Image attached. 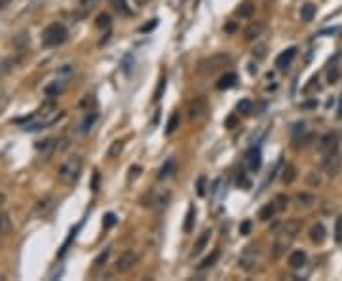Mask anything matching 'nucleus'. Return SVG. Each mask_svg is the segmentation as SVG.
Instances as JSON below:
<instances>
[{
  "instance_id": "obj_1",
  "label": "nucleus",
  "mask_w": 342,
  "mask_h": 281,
  "mask_svg": "<svg viewBox=\"0 0 342 281\" xmlns=\"http://www.w3.org/2000/svg\"><path fill=\"white\" fill-rule=\"evenodd\" d=\"M61 118V112L55 108L53 103H46L44 107L40 108L36 114L29 116V120L25 122V128L23 130L27 131H34L40 130V128H46V126H51L53 122H57Z\"/></svg>"
},
{
  "instance_id": "obj_2",
  "label": "nucleus",
  "mask_w": 342,
  "mask_h": 281,
  "mask_svg": "<svg viewBox=\"0 0 342 281\" xmlns=\"http://www.w3.org/2000/svg\"><path fill=\"white\" fill-rule=\"evenodd\" d=\"M82 167H84V160H82V156H78V154H74V156H70L67 158L63 164H61V167H59V181L63 182V184H74L78 179H80V175H82Z\"/></svg>"
},
{
  "instance_id": "obj_3",
  "label": "nucleus",
  "mask_w": 342,
  "mask_h": 281,
  "mask_svg": "<svg viewBox=\"0 0 342 281\" xmlns=\"http://www.w3.org/2000/svg\"><path fill=\"white\" fill-rule=\"evenodd\" d=\"M298 230H300V224H298L296 220H289V222L283 224V228L279 230L277 239H276V243H274V257H279V255L291 245V241H293V239L296 238V234H298Z\"/></svg>"
},
{
  "instance_id": "obj_4",
  "label": "nucleus",
  "mask_w": 342,
  "mask_h": 281,
  "mask_svg": "<svg viewBox=\"0 0 342 281\" xmlns=\"http://www.w3.org/2000/svg\"><path fill=\"white\" fill-rule=\"evenodd\" d=\"M68 31L63 23H51L48 25L42 33V44L46 48H55V46H61V44L67 40Z\"/></svg>"
},
{
  "instance_id": "obj_5",
  "label": "nucleus",
  "mask_w": 342,
  "mask_h": 281,
  "mask_svg": "<svg viewBox=\"0 0 342 281\" xmlns=\"http://www.w3.org/2000/svg\"><path fill=\"white\" fill-rule=\"evenodd\" d=\"M228 63H230V55H227V53H215V55L207 57L204 61H200L198 70H200L202 74H211V72H215V70L227 66Z\"/></svg>"
},
{
  "instance_id": "obj_6",
  "label": "nucleus",
  "mask_w": 342,
  "mask_h": 281,
  "mask_svg": "<svg viewBox=\"0 0 342 281\" xmlns=\"http://www.w3.org/2000/svg\"><path fill=\"white\" fill-rule=\"evenodd\" d=\"M240 268H244L245 272H251L255 270V266L259 264V249L255 245H249L244 249V253L240 255V260H238Z\"/></svg>"
},
{
  "instance_id": "obj_7",
  "label": "nucleus",
  "mask_w": 342,
  "mask_h": 281,
  "mask_svg": "<svg viewBox=\"0 0 342 281\" xmlns=\"http://www.w3.org/2000/svg\"><path fill=\"white\" fill-rule=\"evenodd\" d=\"M137 257L135 251H124L118 260H116V272H120V274H128L130 270H133V266L137 264Z\"/></svg>"
},
{
  "instance_id": "obj_8",
  "label": "nucleus",
  "mask_w": 342,
  "mask_h": 281,
  "mask_svg": "<svg viewBox=\"0 0 342 281\" xmlns=\"http://www.w3.org/2000/svg\"><path fill=\"white\" fill-rule=\"evenodd\" d=\"M323 165H325V173L329 175V177H337L342 169V154L339 150L327 154Z\"/></svg>"
},
{
  "instance_id": "obj_9",
  "label": "nucleus",
  "mask_w": 342,
  "mask_h": 281,
  "mask_svg": "<svg viewBox=\"0 0 342 281\" xmlns=\"http://www.w3.org/2000/svg\"><path fill=\"white\" fill-rule=\"evenodd\" d=\"M319 150H321L323 156H327V154H331V152L339 150V135H337L335 131L325 133V135L321 137V141H319Z\"/></svg>"
},
{
  "instance_id": "obj_10",
  "label": "nucleus",
  "mask_w": 342,
  "mask_h": 281,
  "mask_svg": "<svg viewBox=\"0 0 342 281\" xmlns=\"http://www.w3.org/2000/svg\"><path fill=\"white\" fill-rule=\"evenodd\" d=\"M169 201H171V192L163 188V190H158V192H154V194H152L150 207H152L154 211H163V209L169 205Z\"/></svg>"
},
{
  "instance_id": "obj_11",
  "label": "nucleus",
  "mask_w": 342,
  "mask_h": 281,
  "mask_svg": "<svg viewBox=\"0 0 342 281\" xmlns=\"http://www.w3.org/2000/svg\"><path fill=\"white\" fill-rule=\"evenodd\" d=\"M205 112H207V105H205V101L202 99V97L194 99V101L188 105V118H190L192 122H198Z\"/></svg>"
},
{
  "instance_id": "obj_12",
  "label": "nucleus",
  "mask_w": 342,
  "mask_h": 281,
  "mask_svg": "<svg viewBox=\"0 0 342 281\" xmlns=\"http://www.w3.org/2000/svg\"><path fill=\"white\" fill-rule=\"evenodd\" d=\"M295 57H296V48L295 46H291V48H287L285 51H281V53L276 57V66L281 68V70H285L287 66L293 63Z\"/></svg>"
},
{
  "instance_id": "obj_13",
  "label": "nucleus",
  "mask_w": 342,
  "mask_h": 281,
  "mask_svg": "<svg viewBox=\"0 0 342 281\" xmlns=\"http://www.w3.org/2000/svg\"><path fill=\"white\" fill-rule=\"evenodd\" d=\"M53 209V198H49V196H46L42 199H38L36 203H34V209H33V215L38 216V218H42L46 216L49 211Z\"/></svg>"
},
{
  "instance_id": "obj_14",
  "label": "nucleus",
  "mask_w": 342,
  "mask_h": 281,
  "mask_svg": "<svg viewBox=\"0 0 342 281\" xmlns=\"http://www.w3.org/2000/svg\"><path fill=\"white\" fill-rule=\"evenodd\" d=\"M306 260H308L306 253H304L302 249H296V251H293V253L289 255L287 264H289V268H293V270H300V268H304Z\"/></svg>"
},
{
  "instance_id": "obj_15",
  "label": "nucleus",
  "mask_w": 342,
  "mask_h": 281,
  "mask_svg": "<svg viewBox=\"0 0 342 281\" xmlns=\"http://www.w3.org/2000/svg\"><path fill=\"white\" fill-rule=\"evenodd\" d=\"M310 239H312V243H316V245H321V243L327 239V230H325V226H323L321 222H316V224L310 228Z\"/></svg>"
},
{
  "instance_id": "obj_16",
  "label": "nucleus",
  "mask_w": 342,
  "mask_h": 281,
  "mask_svg": "<svg viewBox=\"0 0 342 281\" xmlns=\"http://www.w3.org/2000/svg\"><path fill=\"white\" fill-rule=\"evenodd\" d=\"M245 164H247V167H249L251 171H259V167L262 164V160H261V149H251L247 152V156H245Z\"/></svg>"
},
{
  "instance_id": "obj_17",
  "label": "nucleus",
  "mask_w": 342,
  "mask_h": 281,
  "mask_svg": "<svg viewBox=\"0 0 342 281\" xmlns=\"http://www.w3.org/2000/svg\"><path fill=\"white\" fill-rule=\"evenodd\" d=\"M295 203H296V207H298V209H308V207H312V205L316 203V198H314V194L300 192V194H296Z\"/></svg>"
},
{
  "instance_id": "obj_18",
  "label": "nucleus",
  "mask_w": 342,
  "mask_h": 281,
  "mask_svg": "<svg viewBox=\"0 0 342 281\" xmlns=\"http://www.w3.org/2000/svg\"><path fill=\"white\" fill-rule=\"evenodd\" d=\"M211 234H213L211 230H204V232H202V236L196 239V243H194V247H192V255H200V253L204 251L205 245H207L209 239H211Z\"/></svg>"
},
{
  "instance_id": "obj_19",
  "label": "nucleus",
  "mask_w": 342,
  "mask_h": 281,
  "mask_svg": "<svg viewBox=\"0 0 342 281\" xmlns=\"http://www.w3.org/2000/svg\"><path fill=\"white\" fill-rule=\"evenodd\" d=\"M109 2H111L113 10L118 16H122V17H130V16H131V8L128 6L126 0H109Z\"/></svg>"
},
{
  "instance_id": "obj_20",
  "label": "nucleus",
  "mask_w": 342,
  "mask_h": 281,
  "mask_svg": "<svg viewBox=\"0 0 342 281\" xmlns=\"http://www.w3.org/2000/svg\"><path fill=\"white\" fill-rule=\"evenodd\" d=\"M264 31V25L259 21L251 23L249 27L245 29V33H244V36H245V40H255V38H259L261 36V33Z\"/></svg>"
},
{
  "instance_id": "obj_21",
  "label": "nucleus",
  "mask_w": 342,
  "mask_h": 281,
  "mask_svg": "<svg viewBox=\"0 0 342 281\" xmlns=\"http://www.w3.org/2000/svg\"><path fill=\"white\" fill-rule=\"evenodd\" d=\"M279 209H277V205H276V201H270V203H266L261 211H259V218L262 220V222H266V220H270L274 218V215L277 213Z\"/></svg>"
},
{
  "instance_id": "obj_22",
  "label": "nucleus",
  "mask_w": 342,
  "mask_h": 281,
  "mask_svg": "<svg viewBox=\"0 0 342 281\" xmlns=\"http://www.w3.org/2000/svg\"><path fill=\"white\" fill-rule=\"evenodd\" d=\"M65 86H67V82L61 80V78H57L53 84H49V86L46 87V95L48 97H57V95H61V91L65 89Z\"/></svg>"
},
{
  "instance_id": "obj_23",
  "label": "nucleus",
  "mask_w": 342,
  "mask_h": 281,
  "mask_svg": "<svg viewBox=\"0 0 342 281\" xmlns=\"http://www.w3.org/2000/svg\"><path fill=\"white\" fill-rule=\"evenodd\" d=\"M316 17V4H304L302 8H300V19L304 23H310L312 19Z\"/></svg>"
},
{
  "instance_id": "obj_24",
  "label": "nucleus",
  "mask_w": 342,
  "mask_h": 281,
  "mask_svg": "<svg viewBox=\"0 0 342 281\" xmlns=\"http://www.w3.org/2000/svg\"><path fill=\"white\" fill-rule=\"evenodd\" d=\"M236 82H238V76H236L234 72H228V74H225V76L217 82V89H228V87H234L236 86Z\"/></svg>"
},
{
  "instance_id": "obj_25",
  "label": "nucleus",
  "mask_w": 342,
  "mask_h": 281,
  "mask_svg": "<svg viewBox=\"0 0 342 281\" xmlns=\"http://www.w3.org/2000/svg\"><path fill=\"white\" fill-rule=\"evenodd\" d=\"M194 218H196V209H194V205H190L188 211H186V216H184V226H182V230H184L186 234L192 232V228H194Z\"/></svg>"
},
{
  "instance_id": "obj_26",
  "label": "nucleus",
  "mask_w": 342,
  "mask_h": 281,
  "mask_svg": "<svg viewBox=\"0 0 342 281\" xmlns=\"http://www.w3.org/2000/svg\"><path fill=\"white\" fill-rule=\"evenodd\" d=\"M36 150L42 152V156H49L51 152L55 150V141L53 139H46V141H40L36 145Z\"/></svg>"
},
{
  "instance_id": "obj_27",
  "label": "nucleus",
  "mask_w": 342,
  "mask_h": 281,
  "mask_svg": "<svg viewBox=\"0 0 342 281\" xmlns=\"http://www.w3.org/2000/svg\"><path fill=\"white\" fill-rule=\"evenodd\" d=\"M173 173H175V162H173V160H167V162L162 165V169H160L158 179H167V177H171Z\"/></svg>"
},
{
  "instance_id": "obj_28",
  "label": "nucleus",
  "mask_w": 342,
  "mask_h": 281,
  "mask_svg": "<svg viewBox=\"0 0 342 281\" xmlns=\"http://www.w3.org/2000/svg\"><path fill=\"white\" fill-rule=\"evenodd\" d=\"M255 14V4L253 2H244V4H240V8H238V16L240 17H251Z\"/></svg>"
},
{
  "instance_id": "obj_29",
  "label": "nucleus",
  "mask_w": 342,
  "mask_h": 281,
  "mask_svg": "<svg viewBox=\"0 0 342 281\" xmlns=\"http://www.w3.org/2000/svg\"><path fill=\"white\" fill-rule=\"evenodd\" d=\"M10 230H12V220H10V216L6 215V213H0V238L6 236V234H10Z\"/></svg>"
},
{
  "instance_id": "obj_30",
  "label": "nucleus",
  "mask_w": 342,
  "mask_h": 281,
  "mask_svg": "<svg viewBox=\"0 0 342 281\" xmlns=\"http://www.w3.org/2000/svg\"><path fill=\"white\" fill-rule=\"evenodd\" d=\"M217 259H219V251H213L209 257H205L200 264H198V270H205V268H211L215 262H217Z\"/></svg>"
},
{
  "instance_id": "obj_31",
  "label": "nucleus",
  "mask_w": 342,
  "mask_h": 281,
  "mask_svg": "<svg viewBox=\"0 0 342 281\" xmlns=\"http://www.w3.org/2000/svg\"><path fill=\"white\" fill-rule=\"evenodd\" d=\"M296 179V169L293 165H287L285 169H283V175H281V181L285 182V184H291L293 181Z\"/></svg>"
},
{
  "instance_id": "obj_32",
  "label": "nucleus",
  "mask_w": 342,
  "mask_h": 281,
  "mask_svg": "<svg viewBox=\"0 0 342 281\" xmlns=\"http://www.w3.org/2000/svg\"><path fill=\"white\" fill-rule=\"evenodd\" d=\"M72 74H74V66L72 65H63L57 70V78H61V80H65V82H67Z\"/></svg>"
},
{
  "instance_id": "obj_33",
  "label": "nucleus",
  "mask_w": 342,
  "mask_h": 281,
  "mask_svg": "<svg viewBox=\"0 0 342 281\" xmlns=\"http://www.w3.org/2000/svg\"><path fill=\"white\" fill-rule=\"evenodd\" d=\"M179 128V114L175 112V114H171V118H169V122H167V126H165V135H171L173 131Z\"/></svg>"
},
{
  "instance_id": "obj_34",
  "label": "nucleus",
  "mask_w": 342,
  "mask_h": 281,
  "mask_svg": "<svg viewBox=\"0 0 342 281\" xmlns=\"http://www.w3.org/2000/svg\"><path fill=\"white\" fill-rule=\"evenodd\" d=\"M339 76H341V68L335 65V59H333V63H331V68H329V74H327V80H329L331 84H335V82L339 80Z\"/></svg>"
},
{
  "instance_id": "obj_35",
  "label": "nucleus",
  "mask_w": 342,
  "mask_h": 281,
  "mask_svg": "<svg viewBox=\"0 0 342 281\" xmlns=\"http://www.w3.org/2000/svg\"><path fill=\"white\" fill-rule=\"evenodd\" d=\"M97 29H111V16L109 14H101V16H97Z\"/></svg>"
},
{
  "instance_id": "obj_36",
  "label": "nucleus",
  "mask_w": 342,
  "mask_h": 281,
  "mask_svg": "<svg viewBox=\"0 0 342 281\" xmlns=\"http://www.w3.org/2000/svg\"><path fill=\"white\" fill-rule=\"evenodd\" d=\"M97 4H99V0H80V10H82V14H90Z\"/></svg>"
},
{
  "instance_id": "obj_37",
  "label": "nucleus",
  "mask_w": 342,
  "mask_h": 281,
  "mask_svg": "<svg viewBox=\"0 0 342 281\" xmlns=\"http://www.w3.org/2000/svg\"><path fill=\"white\" fill-rule=\"evenodd\" d=\"M122 149H124V143L122 141H114L111 145V149H109V158H118Z\"/></svg>"
},
{
  "instance_id": "obj_38",
  "label": "nucleus",
  "mask_w": 342,
  "mask_h": 281,
  "mask_svg": "<svg viewBox=\"0 0 342 281\" xmlns=\"http://www.w3.org/2000/svg\"><path fill=\"white\" fill-rule=\"evenodd\" d=\"M238 112H242V114H251L253 112V103H251L249 99H244V101H240L238 103Z\"/></svg>"
},
{
  "instance_id": "obj_39",
  "label": "nucleus",
  "mask_w": 342,
  "mask_h": 281,
  "mask_svg": "<svg viewBox=\"0 0 342 281\" xmlns=\"http://www.w3.org/2000/svg\"><path fill=\"white\" fill-rule=\"evenodd\" d=\"M253 57H257V59H264V57H266V46H264V44L255 46V48H253Z\"/></svg>"
},
{
  "instance_id": "obj_40",
  "label": "nucleus",
  "mask_w": 342,
  "mask_h": 281,
  "mask_svg": "<svg viewBox=\"0 0 342 281\" xmlns=\"http://www.w3.org/2000/svg\"><path fill=\"white\" fill-rule=\"evenodd\" d=\"M95 120H97V114H95V112H90V116H86V120L82 122V131H90V128L93 126Z\"/></svg>"
},
{
  "instance_id": "obj_41",
  "label": "nucleus",
  "mask_w": 342,
  "mask_h": 281,
  "mask_svg": "<svg viewBox=\"0 0 342 281\" xmlns=\"http://www.w3.org/2000/svg\"><path fill=\"white\" fill-rule=\"evenodd\" d=\"M114 224H116V216H114L113 213H107L105 218H103V228L109 230V228H113Z\"/></svg>"
},
{
  "instance_id": "obj_42",
  "label": "nucleus",
  "mask_w": 342,
  "mask_h": 281,
  "mask_svg": "<svg viewBox=\"0 0 342 281\" xmlns=\"http://www.w3.org/2000/svg\"><path fill=\"white\" fill-rule=\"evenodd\" d=\"M335 239H337V243H342V216L337 218V226H335Z\"/></svg>"
},
{
  "instance_id": "obj_43",
  "label": "nucleus",
  "mask_w": 342,
  "mask_h": 281,
  "mask_svg": "<svg viewBox=\"0 0 342 281\" xmlns=\"http://www.w3.org/2000/svg\"><path fill=\"white\" fill-rule=\"evenodd\" d=\"M109 255H111V249H105V251H103V253H101V255L95 259V262H93V264H95V266H103V264L107 262V259H109Z\"/></svg>"
},
{
  "instance_id": "obj_44",
  "label": "nucleus",
  "mask_w": 342,
  "mask_h": 281,
  "mask_svg": "<svg viewBox=\"0 0 342 281\" xmlns=\"http://www.w3.org/2000/svg\"><path fill=\"white\" fill-rule=\"evenodd\" d=\"M251 226H253V222H251V220H244V222L240 224V234H242V236H249Z\"/></svg>"
},
{
  "instance_id": "obj_45",
  "label": "nucleus",
  "mask_w": 342,
  "mask_h": 281,
  "mask_svg": "<svg viewBox=\"0 0 342 281\" xmlns=\"http://www.w3.org/2000/svg\"><path fill=\"white\" fill-rule=\"evenodd\" d=\"M163 89H165V76H162V78H160L158 89H156V93H154V101H160V97H162Z\"/></svg>"
},
{
  "instance_id": "obj_46",
  "label": "nucleus",
  "mask_w": 342,
  "mask_h": 281,
  "mask_svg": "<svg viewBox=\"0 0 342 281\" xmlns=\"http://www.w3.org/2000/svg\"><path fill=\"white\" fill-rule=\"evenodd\" d=\"M287 203H289V198H287V196H277V199H276L277 209H285V207H287Z\"/></svg>"
},
{
  "instance_id": "obj_47",
  "label": "nucleus",
  "mask_w": 342,
  "mask_h": 281,
  "mask_svg": "<svg viewBox=\"0 0 342 281\" xmlns=\"http://www.w3.org/2000/svg\"><path fill=\"white\" fill-rule=\"evenodd\" d=\"M198 196H205V177L198 179Z\"/></svg>"
},
{
  "instance_id": "obj_48",
  "label": "nucleus",
  "mask_w": 342,
  "mask_h": 281,
  "mask_svg": "<svg viewBox=\"0 0 342 281\" xmlns=\"http://www.w3.org/2000/svg\"><path fill=\"white\" fill-rule=\"evenodd\" d=\"M335 33H339V29H329V31H323L321 34H335Z\"/></svg>"
},
{
  "instance_id": "obj_49",
  "label": "nucleus",
  "mask_w": 342,
  "mask_h": 281,
  "mask_svg": "<svg viewBox=\"0 0 342 281\" xmlns=\"http://www.w3.org/2000/svg\"><path fill=\"white\" fill-rule=\"evenodd\" d=\"M4 203H6V196H4V194H2V192H0V209L4 207Z\"/></svg>"
},
{
  "instance_id": "obj_50",
  "label": "nucleus",
  "mask_w": 342,
  "mask_h": 281,
  "mask_svg": "<svg viewBox=\"0 0 342 281\" xmlns=\"http://www.w3.org/2000/svg\"><path fill=\"white\" fill-rule=\"evenodd\" d=\"M249 72H251V74H253V72H257V65H253V63H251V65H249Z\"/></svg>"
},
{
  "instance_id": "obj_51",
  "label": "nucleus",
  "mask_w": 342,
  "mask_h": 281,
  "mask_svg": "<svg viewBox=\"0 0 342 281\" xmlns=\"http://www.w3.org/2000/svg\"><path fill=\"white\" fill-rule=\"evenodd\" d=\"M8 2H10V0H0V10H2V8H4V4H8Z\"/></svg>"
},
{
  "instance_id": "obj_52",
  "label": "nucleus",
  "mask_w": 342,
  "mask_h": 281,
  "mask_svg": "<svg viewBox=\"0 0 342 281\" xmlns=\"http://www.w3.org/2000/svg\"><path fill=\"white\" fill-rule=\"evenodd\" d=\"M137 2H145V0H137Z\"/></svg>"
},
{
  "instance_id": "obj_53",
  "label": "nucleus",
  "mask_w": 342,
  "mask_h": 281,
  "mask_svg": "<svg viewBox=\"0 0 342 281\" xmlns=\"http://www.w3.org/2000/svg\"><path fill=\"white\" fill-rule=\"evenodd\" d=\"M270 2H272V0H270Z\"/></svg>"
}]
</instances>
